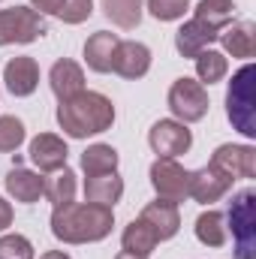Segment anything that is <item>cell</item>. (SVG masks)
I'll return each instance as SVG.
<instances>
[{"label":"cell","instance_id":"cell-1","mask_svg":"<svg viewBox=\"0 0 256 259\" xmlns=\"http://www.w3.org/2000/svg\"><path fill=\"white\" fill-rule=\"evenodd\" d=\"M115 226V211L94 202H66L52 211V235L64 244L103 241Z\"/></svg>","mask_w":256,"mask_h":259},{"label":"cell","instance_id":"cell-2","mask_svg":"<svg viewBox=\"0 0 256 259\" xmlns=\"http://www.w3.org/2000/svg\"><path fill=\"white\" fill-rule=\"evenodd\" d=\"M58 124L69 139H88L97 133H106L115 124V106L106 94L81 91L72 100L58 106Z\"/></svg>","mask_w":256,"mask_h":259},{"label":"cell","instance_id":"cell-3","mask_svg":"<svg viewBox=\"0 0 256 259\" xmlns=\"http://www.w3.org/2000/svg\"><path fill=\"white\" fill-rule=\"evenodd\" d=\"M253 81H256V66L244 64L229 81L226 91V115L232 127L241 136L253 139L256 136V97H253Z\"/></svg>","mask_w":256,"mask_h":259},{"label":"cell","instance_id":"cell-4","mask_svg":"<svg viewBox=\"0 0 256 259\" xmlns=\"http://www.w3.org/2000/svg\"><path fill=\"white\" fill-rule=\"evenodd\" d=\"M223 217L232 226L235 259H256V190L253 187H244L241 193H235L229 211Z\"/></svg>","mask_w":256,"mask_h":259},{"label":"cell","instance_id":"cell-5","mask_svg":"<svg viewBox=\"0 0 256 259\" xmlns=\"http://www.w3.org/2000/svg\"><path fill=\"white\" fill-rule=\"evenodd\" d=\"M46 33V18L36 9L27 6H12V9H0V46H27L36 42Z\"/></svg>","mask_w":256,"mask_h":259},{"label":"cell","instance_id":"cell-6","mask_svg":"<svg viewBox=\"0 0 256 259\" xmlns=\"http://www.w3.org/2000/svg\"><path fill=\"white\" fill-rule=\"evenodd\" d=\"M151 187L157 190V199L178 205L190 199V172L172 157H157L151 163Z\"/></svg>","mask_w":256,"mask_h":259},{"label":"cell","instance_id":"cell-7","mask_svg":"<svg viewBox=\"0 0 256 259\" xmlns=\"http://www.w3.org/2000/svg\"><path fill=\"white\" fill-rule=\"evenodd\" d=\"M169 109L181 124H196L208 115V91L196 78H178L169 88Z\"/></svg>","mask_w":256,"mask_h":259},{"label":"cell","instance_id":"cell-8","mask_svg":"<svg viewBox=\"0 0 256 259\" xmlns=\"http://www.w3.org/2000/svg\"><path fill=\"white\" fill-rule=\"evenodd\" d=\"M148 145L157 157H181L193 145V133L181 121H157L148 133Z\"/></svg>","mask_w":256,"mask_h":259},{"label":"cell","instance_id":"cell-9","mask_svg":"<svg viewBox=\"0 0 256 259\" xmlns=\"http://www.w3.org/2000/svg\"><path fill=\"white\" fill-rule=\"evenodd\" d=\"M211 166L229 175L232 181L256 178V148L253 145H220L211 157Z\"/></svg>","mask_w":256,"mask_h":259},{"label":"cell","instance_id":"cell-10","mask_svg":"<svg viewBox=\"0 0 256 259\" xmlns=\"http://www.w3.org/2000/svg\"><path fill=\"white\" fill-rule=\"evenodd\" d=\"M232 190V178L223 175L220 169H214L211 163L190 172V199L199 205H211V202H220L223 196Z\"/></svg>","mask_w":256,"mask_h":259},{"label":"cell","instance_id":"cell-11","mask_svg":"<svg viewBox=\"0 0 256 259\" xmlns=\"http://www.w3.org/2000/svg\"><path fill=\"white\" fill-rule=\"evenodd\" d=\"M66 142L55 133H39L33 142H30V163L39 169V172H58L66 166Z\"/></svg>","mask_w":256,"mask_h":259},{"label":"cell","instance_id":"cell-12","mask_svg":"<svg viewBox=\"0 0 256 259\" xmlns=\"http://www.w3.org/2000/svg\"><path fill=\"white\" fill-rule=\"evenodd\" d=\"M139 220H145V223L154 229V235H157L160 241H169V238H175V235H178V229H181V214H178V205H172V202H163V199H157V202H148V205L142 208Z\"/></svg>","mask_w":256,"mask_h":259},{"label":"cell","instance_id":"cell-13","mask_svg":"<svg viewBox=\"0 0 256 259\" xmlns=\"http://www.w3.org/2000/svg\"><path fill=\"white\" fill-rule=\"evenodd\" d=\"M3 81H6L12 97H30L36 91V84H39V66L27 55L12 58L9 64L3 66Z\"/></svg>","mask_w":256,"mask_h":259},{"label":"cell","instance_id":"cell-14","mask_svg":"<svg viewBox=\"0 0 256 259\" xmlns=\"http://www.w3.org/2000/svg\"><path fill=\"white\" fill-rule=\"evenodd\" d=\"M151 69V49L145 42H121L118 52H115V64H112V72L124 75V78H142L145 72Z\"/></svg>","mask_w":256,"mask_h":259},{"label":"cell","instance_id":"cell-15","mask_svg":"<svg viewBox=\"0 0 256 259\" xmlns=\"http://www.w3.org/2000/svg\"><path fill=\"white\" fill-rule=\"evenodd\" d=\"M217 39L223 42L226 55L247 61V58H253V52H256V24L247 21V18H244V21H229V24L220 30Z\"/></svg>","mask_w":256,"mask_h":259},{"label":"cell","instance_id":"cell-16","mask_svg":"<svg viewBox=\"0 0 256 259\" xmlns=\"http://www.w3.org/2000/svg\"><path fill=\"white\" fill-rule=\"evenodd\" d=\"M217 36H220V30L208 27V24L199 21V18H190V21L175 33V49H178L181 58H196V55L205 52L211 42H217Z\"/></svg>","mask_w":256,"mask_h":259},{"label":"cell","instance_id":"cell-17","mask_svg":"<svg viewBox=\"0 0 256 259\" xmlns=\"http://www.w3.org/2000/svg\"><path fill=\"white\" fill-rule=\"evenodd\" d=\"M49 84H52V94L64 103V100H72L75 94L84 91V72H81V66L75 61L61 58L49 72Z\"/></svg>","mask_w":256,"mask_h":259},{"label":"cell","instance_id":"cell-18","mask_svg":"<svg viewBox=\"0 0 256 259\" xmlns=\"http://www.w3.org/2000/svg\"><path fill=\"white\" fill-rule=\"evenodd\" d=\"M118 46H121L118 33L97 30V33L84 42V64L91 66L94 72H112V64H115V52H118Z\"/></svg>","mask_w":256,"mask_h":259},{"label":"cell","instance_id":"cell-19","mask_svg":"<svg viewBox=\"0 0 256 259\" xmlns=\"http://www.w3.org/2000/svg\"><path fill=\"white\" fill-rule=\"evenodd\" d=\"M6 193L12 196L15 202L33 205V202H39V196L46 193V178L30 172V169H24V166H15L6 175Z\"/></svg>","mask_w":256,"mask_h":259},{"label":"cell","instance_id":"cell-20","mask_svg":"<svg viewBox=\"0 0 256 259\" xmlns=\"http://www.w3.org/2000/svg\"><path fill=\"white\" fill-rule=\"evenodd\" d=\"M124 196V178L118 172H103V175H88L84 178V202L106 205L112 208Z\"/></svg>","mask_w":256,"mask_h":259},{"label":"cell","instance_id":"cell-21","mask_svg":"<svg viewBox=\"0 0 256 259\" xmlns=\"http://www.w3.org/2000/svg\"><path fill=\"white\" fill-rule=\"evenodd\" d=\"M226 235H229V226H226V217L220 211H202L196 217V238L205 247H223Z\"/></svg>","mask_w":256,"mask_h":259},{"label":"cell","instance_id":"cell-22","mask_svg":"<svg viewBox=\"0 0 256 259\" xmlns=\"http://www.w3.org/2000/svg\"><path fill=\"white\" fill-rule=\"evenodd\" d=\"M118 151L112 148V145H103V142H97V145H88L84 148V154H81V169H84V175H103V172H118Z\"/></svg>","mask_w":256,"mask_h":259},{"label":"cell","instance_id":"cell-23","mask_svg":"<svg viewBox=\"0 0 256 259\" xmlns=\"http://www.w3.org/2000/svg\"><path fill=\"white\" fill-rule=\"evenodd\" d=\"M121 244H124L127 253L148 256V253H154V247L160 244V238L154 235V229H151L145 220H133L127 229H124V235H121Z\"/></svg>","mask_w":256,"mask_h":259},{"label":"cell","instance_id":"cell-24","mask_svg":"<svg viewBox=\"0 0 256 259\" xmlns=\"http://www.w3.org/2000/svg\"><path fill=\"white\" fill-rule=\"evenodd\" d=\"M103 12L115 27L133 30L142 21V0H103Z\"/></svg>","mask_w":256,"mask_h":259},{"label":"cell","instance_id":"cell-25","mask_svg":"<svg viewBox=\"0 0 256 259\" xmlns=\"http://www.w3.org/2000/svg\"><path fill=\"white\" fill-rule=\"evenodd\" d=\"M193 61H196V75H199L202 84H217V81H223L226 72H229L226 55H223V52H214V49L199 52Z\"/></svg>","mask_w":256,"mask_h":259},{"label":"cell","instance_id":"cell-26","mask_svg":"<svg viewBox=\"0 0 256 259\" xmlns=\"http://www.w3.org/2000/svg\"><path fill=\"white\" fill-rule=\"evenodd\" d=\"M193 18L205 21V24L214 27V30H223V27L235 18V3H232V0H199Z\"/></svg>","mask_w":256,"mask_h":259},{"label":"cell","instance_id":"cell-27","mask_svg":"<svg viewBox=\"0 0 256 259\" xmlns=\"http://www.w3.org/2000/svg\"><path fill=\"white\" fill-rule=\"evenodd\" d=\"M46 199L55 205V208H61L66 202H72V196H75V172L72 169H58L52 178H46Z\"/></svg>","mask_w":256,"mask_h":259},{"label":"cell","instance_id":"cell-28","mask_svg":"<svg viewBox=\"0 0 256 259\" xmlns=\"http://www.w3.org/2000/svg\"><path fill=\"white\" fill-rule=\"evenodd\" d=\"M24 142V124L15 115H3L0 118V151L9 154Z\"/></svg>","mask_w":256,"mask_h":259},{"label":"cell","instance_id":"cell-29","mask_svg":"<svg viewBox=\"0 0 256 259\" xmlns=\"http://www.w3.org/2000/svg\"><path fill=\"white\" fill-rule=\"evenodd\" d=\"M190 0H148V12L157 18V21H178L184 18Z\"/></svg>","mask_w":256,"mask_h":259},{"label":"cell","instance_id":"cell-30","mask_svg":"<svg viewBox=\"0 0 256 259\" xmlns=\"http://www.w3.org/2000/svg\"><path fill=\"white\" fill-rule=\"evenodd\" d=\"M0 259H33V244L18 232L3 235L0 238Z\"/></svg>","mask_w":256,"mask_h":259},{"label":"cell","instance_id":"cell-31","mask_svg":"<svg viewBox=\"0 0 256 259\" xmlns=\"http://www.w3.org/2000/svg\"><path fill=\"white\" fill-rule=\"evenodd\" d=\"M91 15H94V0H66L58 18L66 21V24H81V21H88Z\"/></svg>","mask_w":256,"mask_h":259},{"label":"cell","instance_id":"cell-32","mask_svg":"<svg viewBox=\"0 0 256 259\" xmlns=\"http://www.w3.org/2000/svg\"><path fill=\"white\" fill-rule=\"evenodd\" d=\"M33 3V9L39 12V15H61V9H64L66 0H30Z\"/></svg>","mask_w":256,"mask_h":259},{"label":"cell","instance_id":"cell-33","mask_svg":"<svg viewBox=\"0 0 256 259\" xmlns=\"http://www.w3.org/2000/svg\"><path fill=\"white\" fill-rule=\"evenodd\" d=\"M6 226H12V205L0 196V232H3Z\"/></svg>","mask_w":256,"mask_h":259},{"label":"cell","instance_id":"cell-34","mask_svg":"<svg viewBox=\"0 0 256 259\" xmlns=\"http://www.w3.org/2000/svg\"><path fill=\"white\" fill-rule=\"evenodd\" d=\"M39 259H69V256H66L64 250H49V253H42Z\"/></svg>","mask_w":256,"mask_h":259},{"label":"cell","instance_id":"cell-35","mask_svg":"<svg viewBox=\"0 0 256 259\" xmlns=\"http://www.w3.org/2000/svg\"><path fill=\"white\" fill-rule=\"evenodd\" d=\"M115 259H148V256H139V253H127V250H124V253H118Z\"/></svg>","mask_w":256,"mask_h":259}]
</instances>
